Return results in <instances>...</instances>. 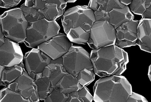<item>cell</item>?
I'll list each match as a JSON object with an SVG mask.
<instances>
[{"instance_id":"6da1fadb","label":"cell","mask_w":151,"mask_h":102,"mask_svg":"<svg viewBox=\"0 0 151 102\" xmlns=\"http://www.w3.org/2000/svg\"><path fill=\"white\" fill-rule=\"evenodd\" d=\"M96 21L94 11L88 6H76L64 12L61 18L68 38L78 44L87 43L91 29Z\"/></svg>"},{"instance_id":"7a4b0ae2","label":"cell","mask_w":151,"mask_h":102,"mask_svg":"<svg viewBox=\"0 0 151 102\" xmlns=\"http://www.w3.org/2000/svg\"><path fill=\"white\" fill-rule=\"evenodd\" d=\"M90 58L94 73L101 77L122 75L129 62L127 52L116 45L93 49Z\"/></svg>"},{"instance_id":"3957f363","label":"cell","mask_w":151,"mask_h":102,"mask_svg":"<svg viewBox=\"0 0 151 102\" xmlns=\"http://www.w3.org/2000/svg\"><path fill=\"white\" fill-rule=\"evenodd\" d=\"M95 102H126L132 92L126 77L113 75L100 78L93 87Z\"/></svg>"},{"instance_id":"277c9868","label":"cell","mask_w":151,"mask_h":102,"mask_svg":"<svg viewBox=\"0 0 151 102\" xmlns=\"http://www.w3.org/2000/svg\"><path fill=\"white\" fill-rule=\"evenodd\" d=\"M1 28L6 38L17 43L24 42L27 38L28 22L21 8L6 11L0 17Z\"/></svg>"},{"instance_id":"5b68a950","label":"cell","mask_w":151,"mask_h":102,"mask_svg":"<svg viewBox=\"0 0 151 102\" xmlns=\"http://www.w3.org/2000/svg\"><path fill=\"white\" fill-rule=\"evenodd\" d=\"M60 29V27L56 21L44 18L29 23L27 38L24 42L27 47L34 48L58 34Z\"/></svg>"},{"instance_id":"8992f818","label":"cell","mask_w":151,"mask_h":102,"mask_svg":"<svg viewBox=\"0 0 151 102\" xmlns=\"http://www.w3.org/2000/svg\"><path fill=\"white\" fill-rule=\"evenodd\" d=\"M62 58L66 71L75 77L83 69H93L90 54L80 46L72 45Z\"/></svg>"},{"instance_id":"52a82bcc","label":"cell","mask_w":151,"mask_h":102,"mask_svg":"<svg viewBox=\"0 0 151 102\" xmlns=\"http://www.w3.org/2000/svg\"><path fill=\"white\" fill-rule=\"evenodd\" d=\"M116 29L108 21H95L90 31L87 44L93 49L115 45Z\"/></svg>"},{"instance_id":"ba28073f","label":"cell","mask_w":151,"mask_h":102,"mask_svg":"<svg viewBox=\"0 0 151 102\" xmlns=\"http://www.w3.org/2000/svg\"><path fill=\"white\" fill-rule=\"evenodd\" d=\"M72 46V42L66 34L59 33L48 41L40 45L37 48L52 60H55L65 55Z\"/></svg>"},{"instance_id":"9c48e42d","label":"cell","mask_w":151,"mask_h":102,"mask_svg":"<svg viewBox=\"0 0 151 102\" xmlns=\"http://www.w3.org/2000/svg\"><path fill=\"white\" fill-rule=\"evenodd\" d=\"M7 87L20 94L29 102H38L40 101L35 80L25 70L21 76Z\"/></svg>"},{"instance_id":"30bf717a","label":"cell","mask_w":151,"mask_h":102,"mask_svg":"<svg viewBox=\"0 0 151 102\" xmlns=\"http://www.w3.org/2000/svg\"><path fill=\"white\" fill-rule=\"evenodd\" d=\"M23 54L17 42L6 38L4 43L0 46V65L11 67L22 62Z\"/></svg>"},{"instance_id":"8fae6325","label":"cell","mask_w":151,"mask_h":102,"mask_svg":"<svg viewBox=\"0 0 151 102\" xmlns=\"http://www.w3.org/2000/svg\"><path fill=\"white\" fill-rule=\"evenodd\" d=\"M139 22L138 21L133 20L124 23L116 29L115 45L121 48L137 45Z\"/></svg>"},{"instance_id":"7c38bea8","label":"cell","mask_w":151,"mask_h":102,"mask_svg":"<svg viewBox=\"0 0 151 102\" xmlns=\"http://www.w3.org/2000/svg\"><path fill=\"white\" fill-rule=\"evenodd\" d=\"M24 60L28 73H42L52 59L38 48H33L26 53Z\"/></svg>"},{"instance_id":"4fadbf2b","label":"cell","mask_w":151,"mask_h":102,"mask_svg":"<svg viewBox=\"0 0 151 102\" xmlns=\"http://www.w3.org/2000/svg\"><path fill=\"white\" fill-rule=\"evenodd\" d=\"M137 45L141 50L151 53V19H144L139 21Z\"/></svg>"},{"instance_id":"5bb4252c","label":"cell","mask_w":151,"mask_h":102,"mask_svg":"<svg viewBox=\"0 0 151 102\" xmlns=\"http://www.w3.org/2000/svg\"><path fill=\"white\" fill-rule=\"evenodd\" d=\"M67 73L63 66L61 57L55 60H52L43 70L42 76L48 78L52 87L55 88L57 83Z\"/></svg>"},{"instance_id":"9a60e30c","label":"cell","mask_w":151,"mask_h":102,"mask_svg":"<svg viewBox=\"0 0 151 102\" xmlns=\"http://www.w3.org/2000/svg\"><path fill=\"white\" fill-rule=\"evenodd\" d=\"M109 13V22L115 29L124 23L133 20L134 18V16L127 6H125L122 8L113 9Z\"/></svg>"},{"instance_id":"2e32d148","label":"cell","mask_w":151,"mask_h":102,"mask_svg":"<svg viewBox=\"0 0 151 102\" xmlns=\"http://www.w3.org/2000/svg\"><path fill=\"white\" fill-rule=\"evenodd\" d=\"M82 87L78 83L76 77L68 73L64 75L55 86L60 92L65 94L78 91Z\"/></svg>"},{"instance_id":"e0dca14e","label":"cell","mask_w":151,"mask_h":102,"mask_svg":"<svg viewBox=\"0 0 151 102\" xmlns=\"http://www.w3.org/2000/svg\"><path fill=\"white\" fill-rule=\"evenodd\" d=\"M24 68L19 64L17 65L6 67L1 77V85H8L21 76L24 71Z\"/></svg>"},{"instance_id":"ac0fdd59","label":"cell","mask_w":151,"mask_h":102,"mask_svg":"<svg viewBox=\"0 0 151 102\" xmlns=\"http://www.w3.org/2000/svg\"><path fill=\"white\" fill-rule=\"evenodd\" d=\"M125 6L119 0H90L88 5L94 11L100 9L108 12L114 8H122Z\"/></svg>"},{"instance_id":"d6986e66","label":"cell","mask_w":151,"mask_h":102,"mask_svg":"<svg viewBox=\"0 0 151 102\" xmlns=\"http://www.w3.org/2000/svg\"><path fill=\"white\" fill-rule=\"evenodd\" d=\"M65 9L58 4L49 3L45 4L44 8L39 11L43 15L45 19L56 21L63 15Z\"/></svg>"},{"instance_id":"ffe728a7","label":"cell","mask_w":151,"mask_h":102,"mask_svg":"<svg viewBox=\"0 0 151 102\" xmlns=\"http://www.w3.org/2000/svg\"><path fill=\"white\" fill-rule=\"evenodd\" d=\"M37 86V92L40 101L46 99L51 93L54 88L52 85L49 79L46 77H42L39 80H35Z\"/></svg>"},{"instance_id":"44dd1931","label":"cell","mask_w":151,"mask_h":102,"mask_svg":"<svg viewBox=\"0 0 151 102\" xmlns=\"http://www.w3.org/2000/svg\"><path fill=\"white\" fill-rule=\"evenodd\" d=\"M93 96L86 86H83L78 91L69 94L67 102H92Z\"/></svg>"},{"instance_id":"7402d4cb","label":"cell","mask_w":151,"mask_h":102,"mask_svg":"<svg viewBox=\"0 0 151 102\" xmlns=\"http://www.w3.org/2000/svg\"><path fill=\"white\" fill-rule=\"evenodd\" d=\"M1 102H29L20 94L9 88L8 87L4 88L1 91Z\"/></svg>"},{"instance_id":"603a6c76","label":"cell","mask_w":151,"mask_h":102,"mask_svg":"<svg viewBox=\"0 0 151 102\" xmlns=\"http://www.w3.org/2000/svg\"><path fill=\"white\" fill-rule=\"evenodd\" d=\"M49 3L58 4L65 9L67 3L64 0H25L24 4L25 6L32 7L39 11L44 8L45 4Z\"/></svg>"},{"instance_id":"cb8c5ba5","label":"cell","mask_w":151,"mask_h":102,"mask_svg":"<svg viewBox=\"0 0 151 102\" xmlns=\"http://www.w3.org/2000/svg\"><path fill=\"white\" fill-rule=\"evenodd\" d=\"M20 8L28 23L37 21L45 18L43 15L39 10L32 7L27 6L24 4L21 6Z\"/></svg>"},{"instance_id":"d4e9b609","label":"cell","mask_w":151,"mask_h":102,"mask_svg":"<svg viewBox=\"0 0 151 102\" xmlns=\"http://www.w3.org/2000/svg\"><path fill=\"white\" fill-rule=\"evenodd\" d=\"M151 4V0H132L130 4V10L133 13L142 16Z\"/></svg>"},{"instance_id":"484cf974","label":"cell","mask_w":151,"mask_h":102,"mask_svg":"<svg viewBox=\"0 0 151 102\" xmlns=\"http://www.w3.org/2000/svg\"><path fill=\"white\" fill-rule=\"evenodd\" d=\"M95 75L93 69H84L80 71L76 78L81 86H86L94 81Z\"/></svg>"},{"instance_id":"4316f807","label":"cell","mask_w":151,"mask_h":102,"mask_svg":"<svg viewBox=\"0 0 151 102\" xmlns=\"http://www.w3.org/2000/svg\"><path fill=\"white\" fill-rule=\"evenodd\" d=\"M69 94L62 93L57 87H55L51 93L45 100V102H65L67 101Z\"/></svg>"},{"instance_id":"83f0119b","label":"cell","mask_w":151,"mask_h":102,"mask_svg":"<svg viewBox=\"0 0 151 102\" xmlns=\"http://www.w3.org/2000/svg\"><path fill=\"white\" fill-rule=\"evenodd\" d=\"M94 13L96 21H110L109 12L98 9L94 11Z\"/></svg>"},{"instance_id":"f1b7e54d","label":"cell","mask_w":151,"mask_h":102,"mask_svg":"<svg viewBox=\"0 0 151 102\" xmlns=\"http://www.w3.org/2000/svg\"><path fill=\"white\" fill-rule=\"evenodd\" d=\"M22 0H0V7L3 8H10L16 6Z\"/></svg>"},{"instance_id":"f546056e","label":"cell","mask_w":151,"mask_h":102,"mask_svg":"<svg viewBox=\"0 0 151 102\" xmlns=\"http://www.w3.org/2000/svg\"><path fill=\"white\" fill-rule=\"evenodd\" d=\"M127 102H147V100L142 95L132 92L128 98Z\"/></svg>"},{"instance_id":"4dcf8cb0","label":"cell","mask_w":151,"mask_h":102,"mask_svg":"<svg viewBox=\"0 0 151 102\" xmlns=\"http://www.w3.org/2000/svg\"><path fill=\"white\" fill-rule=\"evenodd\" d=\"M142 17V18L151 19V4L149 7L147 9L146 11L143 14Z\"/></svg>"},{"instance_id":"1f68e13d","label":"cell","mask_w":151,"mask_h":102,"mask_svg":"<svg viewBox=\"0 0 151 102\" xmlns=\"http://www.w3.org/2000/svg\"><path fill=\"white\" fill-rule=\"evenodd\" d=\"M6 38L4 34L3 33L1 29V30H0V46L4 43Z\"/></svg>"},{"instance_id":"d6a6232c","label":"cell","mask_w":151,"mask_h":102,"mask_svg":"<svg viewBox=\"0 0 151 102\" xmlns=\"http://www.w3.org/2000/svg\"><path fill=\"white\" fill-rule=\"evenodd\" d=\"M132 0H119L120 2L125 6H128L132 2Z\"/></svg>"},{"instance_id":"836d02e7","label":"cell","mask_w":151,"mask_h":102,"mask_svg":"<svg viewBox=\"0 0 151 102\" xmlns=\"http://www.w3.org/2000/svg\"><path fill=\"white\" fill-rule=\"evenodd\" d=\"M5 67L6 66H3V65H1V66H0V76H1L3 71L5 68Z\"/></svg>"},{"instance_id":"e575fe53","label":"cell","mask_w":151,"mask_h":102,"mask_svg":"<svg viewBox=\"0 0 151 102\" xmlns=\"http://www.w3.org/2000/svg\"><path fill=\"white\" fill-rule=\"evenodd\" d=\"M148 75L149 79H150L151 82V64L150 65V66H149L148 74Z\"/></svg>"},{"instance_id":"d590c367","label":"cell","mask_w":151,"mask_h":102,"mask_svg":"<svg viewBox=\"0 0 151 102\" xmlns=\"http://www.w3.org/2000/svg\"><path fill=\"white\" fill-rule=\"evenodd\" d=\"M67 3H74L77 0H64Z\"/></svg>"},{"instance_id":"8d00e7d4","label":"cell","mask_w":151,"mask_h":102,"mask_svg":"<svg viewBox=\"0 0 151 102\" xmlns=\"http://www.w3.org/2000/svg\"></svg>"}]
</instances>
